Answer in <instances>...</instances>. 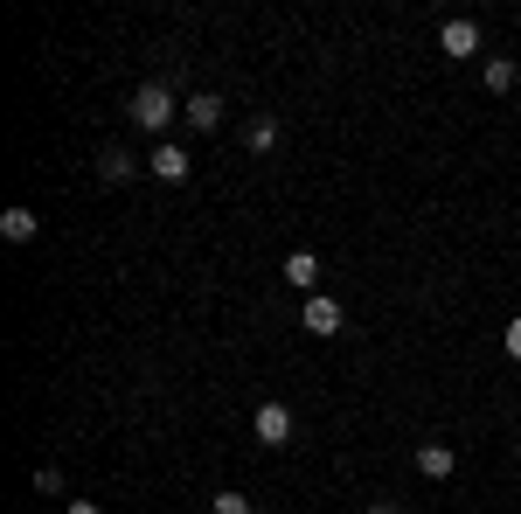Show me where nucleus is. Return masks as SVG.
I'll return each instance as SVG.
<instances>
[{"mask_svg":"<svg viewBox=\"0 0 521 514\" xmlns=\"http://www.w3.org/2000/svg\"><path fill=\"white\" fill-rule=\"evenodd\" d=\"M146 167H153V181H188V146H174V139H160Z\"/></svg>","mask_w":521,"mask_h":514,"instance_id":"5","label":"nucleus"},{"mask_svg":"<svg viewBox=\"0 0 521 514\" xmlns=\"http://www.w3.org/2000/svg\"><path fill=\"white\" fill-rule=\"evenodd\" d=\"M63 514H98V501H70V508H63Z\"/></svg>","mask_w":521,"mask_h":514,"instance_id":"16","label":"nucleus"},{"mask_svg":"<svg viewBox=\"0 0 521 514\" xmlns=\"http://www.w3.org/2000/svg\"><path fill=\"white\" fill-rule=\"evenodd\" d=\"M244 139H251V153H271V146H278V119H271V112H264V119H251V132H244Z\"/></svg>","mask_w":521,"mask_h":514,"instance_id":"11","label":"nucleus"},{"mask_svg":"<svg viewBox=\"0 0 521 514\" xmlns=\"http://www.w3.org/2000/svg\"><path fill=\"white\" fill-rule=\"evenodd\" d=\"M35 494H63V473L56 466H35Z\"/></svg>","mask_w":521,"mask_h":514,"instance_id":"13","label":"nucleus"},{"mask_svg":"<svg viewBox=\"0 0 521 514\" xmlns=\"http://www.w3.org/2000/svg\"><path fill=\"white\" fill-rule=\"evenodd\" d=\"M452 466H459L452 445H417V473H424V480H452Z\"/></svg>","mask_w":521,"mask_h":514,"instance_id":"7","label":"nucleus"},{"mask_svg":"<svg viewBox=\"0 0 521 514\" xmlns=\"http://www.w3.org/2000/svg\"><path fill=\"white\" fill-rule=\"evenodd\" d=\"M299 320H306V334H341V320H348V313H341V299H327V292H313Z\"/></svg>","mask_w":521,"mask_h":514,"instance_id":"3","label":"nucleus"},{"mask_svg":"<svg viewBox=\"0 0 521 514\" xmlns=\"http://www.w3.org/2000/svg\"><path fill=\"white\" fill-rule=\"evenodd\" d=\"M438 49H445V56H473V49H480V28H473V21H445Z\"/></svg>","mask_w":521,"mask_h":514,"instance_id":"8","label":"nucleus"},{"mask_svg":"<svg viewBox=\"0 0 521 514\" xmlns=\"http://www.w3.org/2000/svg\"><path fill=\"white\" fill-rule=\"evenodd\" d=\"M174 112H181V105H174L167 84H139V91H132V126L139 132H167L174 126Z\"/></svg>","mask_w":521,"mask_h":514,"instance_id":"1","label":"nucleus"},{"mask_svg":"<svg viewBox=\"0 0 521 514\" xmlns=\"http://www.w3.org/2000/svg\"><path fill=\"white\" fill-rule=\"evenodd\" d=\"M251 431H258L264 445H292V431H299V417H292L285 403H258V417H251Z\"/></svg>","mask_w":521,"mask_h":514,"instance_id":"2","label":"nucleus"},{"mask_svg":"<svg viewBox=\"0 0 521 514\" xmlns=\"http://www.w3.org/2000/svg\"><path fill=\"white\" fill-rule=\"evenodd\" d=\"M181 119H188V132H216L223 126V98H216V91H195V98L181 105Z\"/></svg>","mask_w":521,"mask_h":514,"instance_id":"4","label":"nucleus"},{"mask_svg":"<svg viewBox=\"0 0 521 514\" xmlns=\"http://www.w3.org/2000/svg\"><path fill=\"white\" fill-rule=\"evenodd\" d=\"M216 514H251V501L244 494H216Z\"/></svg>","mask_w":521,"mask_h":514,"instance_id":"14","label":"nucleus"},{"mask_svg":"<svg viewBox=\"0 0 521 514\" xmlns=\"http://www.w3.org/2000/svg\"><path fill=\"white\" fill-rule=\"evenodd\" d=\"M98 174H105V181H132V153L105 146V153H98Z\"/></svg>","mask_w":521,"mask_h":514,"instance_id":"10","label":"nucleus"},{"mask_svg":"<svg viewBox=\"0 0 521 514\" xmlns=\"http://www.w3.org/2000/svg\"><path fill=\"white\" fill-rule=\"evenodd\" d=\"M487 91H515V63H508V56L487 63Z\"/></svg>","mask_w":521,"mask_h":514,"instance_id":"12","label":"nucleus"},{"mask_svg":"<svg viewBox=\"0 0 521 514\" xmlns=\"http://www.w3.org/2000/svg\"><path fill=\"white\" fill-rule=\"evenodd\" d=\"M35 230H42V223H35V209H21V202H14V209L0 216V237H7V244H28Z\"/></svg>","mask_w":521,"mask_h":514,"instance_id":"9","label":"nucleus"},{"mask_svg":"<svg viewBox=\"0 0 521 514\" xmlns=\"http://www.w3.org/2000/svg\"><path fill=\"white\" fill-rule=\"evenodd\" d=\"M508 355L521 362V320H508Z\"/></svg>","mask_w":521,"mask_h":514,"instance_id":"15","label":"nucleus"},{"mask_svg":"<svg viewBox=\"0 0 521 514\" xmlns=\"http://www.w3.org/2000/svg\"><path fill=\"white\" fill-rule=\"evenodd\" d=\"M285 285H299V292L313 299V292H320V257H313V251H292V257H285Z\"/></svg>","mask_w":521,"mask_h":514,"instance_id":"6","label":"nucleus"},{"mask_svg":"<svg viewBox=\"0 0 521 514\" xmlns=\"http://www.w3.org/2000/svg\"><path fill=\"white\" fill-rule=\"evenodd\" d=\"M369 514H403V508H396V501H369Z\"/></svg>","mask_w":521,"mask_h":514,"instance_id":"17","label":"nucleus"}]
</instances>
